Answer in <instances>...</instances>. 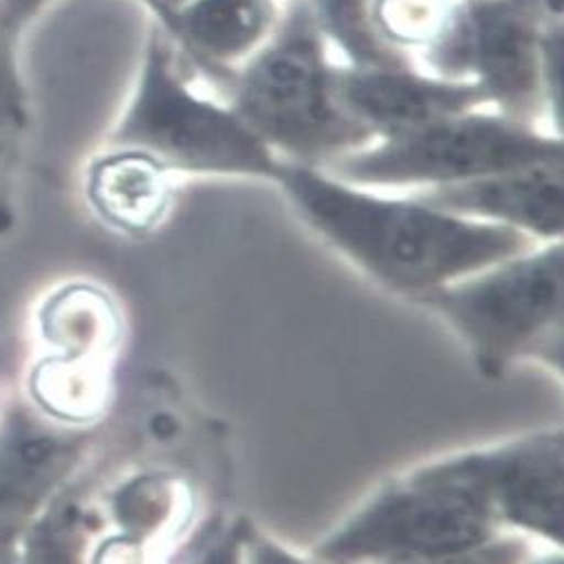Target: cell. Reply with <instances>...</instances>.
<instances>
[{"instance_id":"4fadbf2b","label":"cell","mask_w":564,"mask_h":564,"mask_svg":"<svg viewBox=\"0 0 564 564\" xmlns=\"http://www.w3.org/2000/svg\"><path fill=\"white\" fill-rule=\"evenodd\" d=\"M172 187L174 172L152 154L110 143L87 163L83 178L89 208L126 232L152 230L172 204Z\"/></svg>"},{"instance_id":"52a82bcc","label":"cell","mask_w":564,"mask_h":564,"mask_svg":"<svg viewBox=\"0 0 564 564\" xmlns=\"http://www.w3.org/2000/svg\"><path fill=\"white\" fill-rule=\"evenodd\" d=\"M502 531L464 491L417 474L389 482L313 551L317 564H398L440 557Z\"/></svg>"},{"instance_id":"9c48e42d","label":"cell","mask_w":564,"mask_h":564,"mask_svg":"<svg viewBox=\"0 0 564 564\" xmlns=\"http://www.w3.org/2000/svg\"><path fill=\"white\" fill-rule=\"evenodd\" d=\"M337 97L375 141L415 132L446 117L489 108L474 80H455L424 67H337Z\"/></svg>"},{"instance_id":"7402d4cb","label":"cell","mask_w":564,"mask_h":564,"mask_svg":"<svg viewBox=\"0 0 564 564\" xmlns=\"http://www.w3.org/2000/svg\"><path fill=\"white\" fill-rule=\"evenodd\" d=\"M50 3L52 0H0V10L19 36Z\"/></svg>"},{"instance_id":"5bb4252c","label":"cell","mask_w":564,"mask_h":564,"mask_svg":"<svg viewBox=\"0 0 564 564\" xmlns=\"http://www.w3.org/2000/svg\"><path fill=\"white\" fill-rule=\"evenodd\" d=\"M313 19L328 47H335L346 67H402L417 61L387 43L372 21V0H308Z\"/></svg>"},{"instance_id":"484cf974","label":"cell","mask_w":564,"mask_h":564,"mask_svg":"<svg viewBox=\"0 0 564 564\" xmlns=\"http://www.w3.org/2000/svg\"><path fill=\"white\" fill-rule=\"evenodd\" d=\"M161 3L165 6V10L172 14V19H174V12L185 3V0H161ZM174 25H176V21H174ZM176 32V30H174Z\"/></svg>"},{"instance_id":"30bf717a","label":"cell","mask_w":564,"mask_h":564,"mask_svg":"<svg viewBox=\"0 0 564 564\" xmlns=\"http://www.w3.org/2000/svg\"><path fill=\"white\" fill-rule=\"evenodd\" d=\"M562 187L564 161H549L409 195L444 213L549 243L562 239Z\"/></svg>"},{"instance_id":"d4e9b609","label":"cell","mask_w":564,"mask_h":564,"mask_svg":"<svg viewBox=\"0 0 564 564\" xmlns=\"http://www.w3.org/2000/svg\"><path fill=\"white\" fill-rule=\"evenodd\" d=\"M12 139L10 137H0V183H3L8 167H10V159H12V148H10Z\"/></svg>"},{"instance_id":"3957f363","label":"cell","mask_w":564,"mask_h":564,"mask_svg":"<svg viewBox=\"0 0 564 564\" xmlns=\"http://www.w3.org/2000/svg\"><path fill=\"white\" fill-rule=\"evenodd\" d=\"M564 0H462L451 28L415 61L474 80L489 108L562 137Z\"/></svg>"},{"instance_id":"6da1fadb","label":"cell","mask_w":564,"mask_h":564,"mask_svg":"<svg viewBox=\"0 0 564 564\" xmlns=\"http://www.w3.org/2000/svg\"><path fill=\"white\" fill-rule=\"evenodd\" d=\"M272 183L350 263L417 300L538 246L516 230L444 213L409 193L352 185L317 167L281 161Z\"/></svg>"},{"instance_id":"603a6c76","label":"cell","mask_w":564,"mask_h":564,"mask_svg":"<svg viewBox=\"0 0 564 564\" xmlns=\"http://www.w3.org/2000/svg\"><path fill=\"white\" fill-rule=\"evenodd\" d=\"M137 3L150 14V19L156 23V25H161L167 34H170V39L174 41V30H176V25H174V19H172V14L165 10V6L161 3V0H137Z\"/></svg>"},{"instance_id":"e0dca14e","label":"cell","mask_w":564,"mask_h":564,"mask_svg":"<svg viewBox=\"0 0 564 564\" xmlns=\"http://www.w3.org/2000/svg\"><path fill=\"white\" fill-rule=\"evenodd\" d=\"M34 400L52 415L78 417L94 402V382L85 380L72 361L41 364L34 372Z\"/></svg>"},{"instance_id":"ac0fdd59","label":"cell","mask_w":564,"mask_h":564,"mask_svg":"<svg viewBox=\"0 0 564 564\" xmlns=\"http://www.w3.org/2000/svg\"><path fill=\"white\" fill-rule=\"evenodd\" d=\"M19 36L0 10V137L14 139L28 126V94L17 54Z\"/></svg>"},{"instance_id":"7a4b0ae2","label":"cell","mask_w":564,"mask_h":564,"mask_svg":"<svg viewBox=\"0 0 564 564\" xmlns=\"http://www.w3.org/2000/svg\"><path fill=\"white\" fill-rule=\"evenodd\" d=\"M337 67L308 0H286L270 41L221 89L281 161L326 170L375 141L341 106Z\"/></svg>"},{"instance_id":"8fae6325","label":"cell","mask_w":564,"mask_h":564,"mask_svg":"<svg viewBox=\"0 0 564 564\" xmlns=\"http://www.w3.org/2000/svg\"><path fill=\"white\" fill-rule=\"evenodd\" d=\"M80 435L56 431L28 411L0 424V533L14 535L50 502L83 453Z\"/></svg>"},{"instance_id":"d6986e66","label":"cell","mask_w":564,"mask_h":564,"mask_svg":"<svg viewBox=\"0 0 564 564\" xmlns=\"http://www.w3.org/2000/svg\"><path fill=\"white\" fill-rule=\"evenodd\" d=\"M542 546V544H540ZM538 549V542L513 531H498L496 535L440 557L398 562V564H527Z\"/></svg>"},{"instance_id":"7c38bea8","label":"cell","mask_w":564,"mask_h":564,"mask_svg":"<svg viewBox=\"0 0 564 564\" xmlns=\"http://www.w3.org/2000/svg\"><path fill=\"white\" fill-rule=\"evenodd\" d=\"M279 0H185L174 12V43L185 65L224 87L274 34Z\"/></svg>"},{"instance_id":"ffe728a7","label":"cell","mask_w":564,"mask_h":564,"mask_svg":"<svg viewBox=\"0 0 564 564\" xmlns=\"http://www.w3.org/2000/svg\"><path fill=\"white\" fill-rule=\"evenodd\" d=\"M241 564H317L315 560L300 557L286 544H281L252 522L239 520Z\"/></svg>"},{"instance_id":"ba28073f","label":"cell","mask_w":564,"mask_h":564,"mask_svg":"<svg viewBox=\"0 0 564 564\" xmlns=\"http://www.w3.org/2000/svg\"><path fill=\"white\" fill-rule=\"evenodd\" d=\"M415 471L471 496L502 531L562 549L564 435L560 429L453 453Z\"/></svg>"},{"instance_id":"5b68a950","label":"cell","mask_w":564,"mask_h":564,"mask_svg":"<svg viewBox=\"0 0 564 564\" xmlns=\"http://www.w3.org/2000/svg\"><path fill=\"white\" fill-rule=\"evenodd\" d=\"M562 265V239L538 243L417 302L459 335L487 372L538 361L560 375Z\"/></svg>"},{"instance_id":"277c9868","label":"cell","mask_w":564,"mask_h":564,"mask_svg":"<svg viewBox=\"0 0 564 564\" xmlns=\"http://www.w3.org/2000/svg\"><path fill=\"white\" fill-rule=\"evenodd\" d=\"M110 145L152 154L174 174L274 181L281 159L226 104L197 91L170 34L152 21Z\"/></svg>"},{"instance_id":"44dd1931","label":"cell","mask_w":564,"mask_h":564,"mask_svg":"<svg viewBox=\"0 0 564 564\" xmlns=\"http://www.w3.org/2000/svg\"><path fill=\"white\" fill-rule=\"evenodd\" d=\"M191 564H241V540L239 520L232 524H221L206 535Z\"/></svg>"},{"instance_id":"9a60e30c","label":"cell","mask_w":564,"mask_h":564,"mask_svg":"<svg viewBox=\"0 0 564 564\" xmlns=\"http://www.w3.org/2000/svg\"><path fill=\"white\" fill-rule=\"evenodd\" d=\"M462 0H372L382 39L417 58L455 21Z\"/></svg>"},{"instance_id":"2e32d148","label":"cell","mask_w":564,"mask_h":564,"mask_svg":"<svg viewBox=\"0 0 564 564\" xmlns=\"http://www.w3.org/2000/svg\"><path fill=\"white\" fill-rule=\"evenodd\" d=\"M97 300L87 297V293H63L47 311H43V333L45 337L63 348L67 357L80 355L83 348H89L94 339L101 337V315H97Z\"/></svg>"},{"instance_id":"cb8c5ba5","label":"cell","mask_w":564,"mask_h":564,"mask_svg":"<svg viewBox=\"0 0 564 564\" xmlns=\"http://www.w3.org/2000/svg\"><path fill=\"white\" fill-rule=\"evenodd\" d=\"M527 564H564L562 549L555 546H538L533 555L527 560Z\"/></svg>"},{"instance_id":"8992f818","label":"cell","mask_w":564,"mask_h":564,"mask_svg":"<svg viewBox=\"0 0 564 564\" xmlns=\"http://www.w3.org/2000/svg\"><path fill=\"white\" fill-rule=\"evenodd\" d=\"M549 161H564L560 134L478 108L372 141L324 172L370 191L420 193Z\"/></svg>"}]
</instances>
